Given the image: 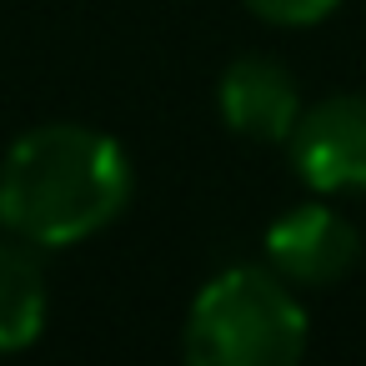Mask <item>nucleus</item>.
Instances as JSON below:
<instances>
[{"instance_id":"nucleus-1","label":"nucleus","mask_w":366,"mask_h":366,"mask_svg":"<svg viewBox=\"0 0 366 366\" xmlns=\"http://www.w3.org/2000/svg\"><path fill=\"white\" fill-rule=\"evenodd\" d=\"M131 201V156L91 126H36L0 161V226L31 246H76Z\"/></svg>"},{"instance_id":"nucleus-5","label":"nucleus","mask_w":366,"mask_h":366,"mask_svg":"<svg viewBox=\"0 0 366 366\" xmlns=\"http://www.w3.org/2000/svg\"><path fill=\"white\" fill-rule=\"evenodd\" d=\"M216 106H221V121L246 141H291V131L306 111L296 96V76L266 56L231 61L216 86Z\"/></svg>"},{"instance_id":"nucleus-2","label":"nucleus","mask_w":366,"mask_h":366,"mask_svg":"<svg viewBox=\"0 0 366 366\" xmlns=\"http://www.w3.org/2000/svg\"><path fill=\"white\" fill-rule=\"evenodd\" d=\"M306 306L271 266H231L211 276L186 316V366H301Z\"/></svg>"},{"instance_id":"nucleus-4","label":"nucleus","mask_w":366,"mask_h":366,"mask_svg":"<svg viewBox=\"0 0 366 366\" xmlns=\"http://www.w3.org/2000/svg\"><path fill=\"white\" fill-rule=\"evenodd\" d=\"M356 256L361 231L321 201L291 206L266 226V266L291 286H331L356 266Z\"/></svg>"},{"instance_id":"nucleus-6","label":"nucleus","mask_w":366,"mask_h":366,"mask_svg":"<svg viewBox=\"0 0 366 366\" xmlns=\"http://www.w3.org/2000/svg\"><path fill=\"white\" fill-rule=\"evenodd\" d=\"M51 311L46 266L31 251V241H0V351H26L41 341Z\"/></svg>"},{"instance_id":"nucleus-7","label":"nucleus","mask_w":366,"mask_h":366,"mask_svg":"<svg viewBox=\"0 0 366 366\" xmlns=\"http://www.w3.org/2000/svg\"><path fill=\"white\" fill-rule=\"evenodd\" d=\"M341 0H246V11L261 16L266 26H286V31H301V26H316L326 21Z\"/></svg>"},{"instance_id":"nucleus-3","label":"nucleus","mask_w":366,"mask_h":366,"mask_svg":"<svg viewBox=\"0 0 366 366\" xmlns=\"http://www.w3.org/2000/svg\"><path fill=\"white\" fill-rule=\"evenodd\" d=\"M291 171L321 196L366 191V96L341 91L301 111L291 141Z\"/></svg>"}]
</instances>
